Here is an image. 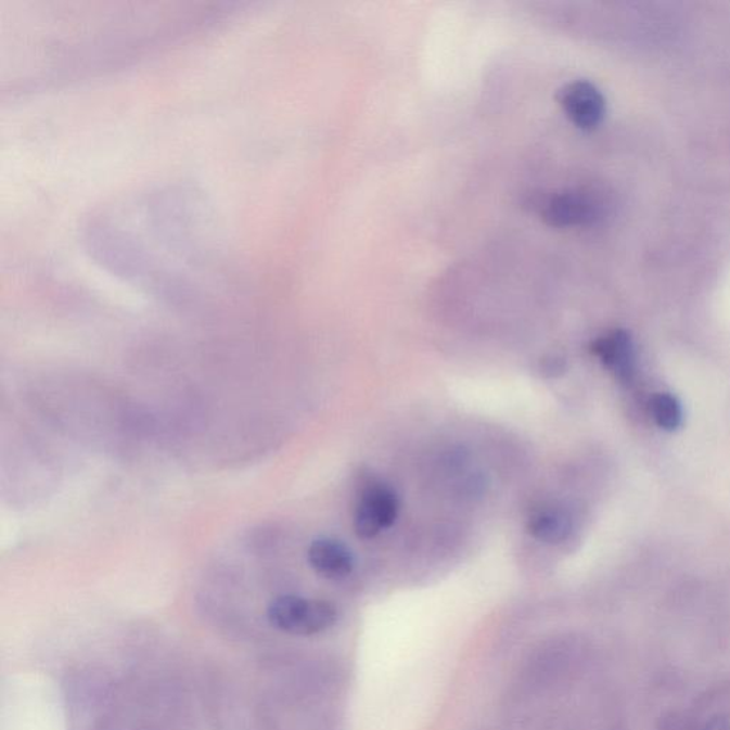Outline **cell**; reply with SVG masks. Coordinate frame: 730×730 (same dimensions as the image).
<instances>
[{
    "instance_id": "cell-9",
    "label": "cell",
    "mask_w": 730,
    "mask_h": 730,
    "mask_svg": "<svg viewBox=\"0 0 730 730\" xmlns=\"http://www.w3.org/2000/svg\"><path fill=\"white\" fill-rule=\"evenodd\" d=\"M652 420L655 421L657 427L665 431H677L682 427L683 410L682 404L674 394L656 393L650 398L648 402Z\"/></svg>"
},
{
    "instance_id": "cell-2",
    "label": "cell",
    "mask_w": 730,
    "mask_h": 730,
    "mask_svg": "<svg viewBox=\"0 0 730 730\" xmlns=\"http://www.w3.org/2000/svg\"><path fill=\"white\" fill-rule=\"evenodd\" d=\"M267 618L281 632L296 637H311L334 627L338 612L329 601L283 595L271 602L267 610Z\"/></svg>"
},
{
    "instance_id": "cell-8",
    "label": "cell",
    "mask_w": 730,
    "mask_h": 730,
    "mask_svg": "<svg viewBox=\"0 0 730 730\" xmlns=\"http://www.w3.org/2000/svg\"><path fill=\"white\" fill-rule=\"evenodd\" d=\"M527 528L538 541L561 543L573 534L574 521L564 508L543 507L529 515Z\"/></svg>"
},
{
    "instance_id": "cell-1",
    "label": "cell",
    "mask_w": 730,
    "mask_h": 730,
    "mask_svg": "<svg viewBox=\"0 0 730 730\" xmlns=\"http://www.w3.org/2000/svg\"><path fill=\"white\" fill-rule=\"evenodd\" d=\"M206 203L185 190H156L113 203L88 227L90 251L108 269L171 284L223 269Z\"/></svg>"
},
{
    "instance_id": "cell-3",
    "label": "cell",
    "mask_w": 730,
    "mask_h": 730,
    "mask_svg": "<svg viewBox=\"0 0 730 730\" xmlns=\"http://www.w3.org/2000/svg\"><path fill=\"white\" fill-rule=\"evenodd\" d=\"M400 502L397 494L383 481L369 478L361 484L354 511V529L358 537L370 539L396 523Z\"/></svg>"
},
{
    "instance_id": "cell-7",
    "label": "cell",
    "mask_w": 730,
    "mask_h": 730,
    "mask_svg": "<svg viewBox=\"0 0 730 730\" xmlns=\"http://www.w3.org/2000/svg\"><path fill=\"white\" fill-rule=\"evenodd\" d=\"M308 564L328 579H343L351 574L354 556L347 546L333 538H317L307 551Z\"/></svg>"
},
{
    "instance_id": "cell-5",
    "label": "cell",
    "mask_w": 730,
    "mask_h": 730,
    "mask_svg": "<svg viewBox=\"0 0 730 730\" xmlns=\"http://www.w3.org/2000/svg\"><path fill=\"white\" fill-rule=\"evenodd\" d=\"M558 102L580 129L591 130L604 119V94L589 80H574L562 86L558 92Z\"/></svg>"
},
{
    "instance_id": "cell-4",
    "label": "cell",
    "mask_w": 730,
    "mask_h": 730,
    "mask_svg": "<svg viewBox=\"0 0 730 730\" xmlns=\"http://www.w3.org/2000/svg\"><path fill=\"white\" fill-rule=\"evenodd\" d=\"M605 204L595 190L575 188L551 194L541 206V217L552 227H575L597 223Z\"/></svg>"
},
{
    "instance_id": "cell-6",
    "label": "cell",
    "mask_w": 730,
    "mask_h": 730,
    "mask_svg": "<svg viewBox=\"0 0 730 730\" xmlns=\"http://www.w3.org/2000/svg\"><path fill=\"white\" fill-rule=\"evenodd\" d=\"M591 351L623 383H632L637 374V350L628 331L611 330L592 343Z\"/></svg>"
},
{
    "instance_id": "cell-10",
    "label": "cell",
    "mask_w": 730,
    "mask_h": 730,
    "mask_svg": "<svg viewBox=\"0 0 730 730\" xmlns=\"http://www.w3.org/2000/svg\"><path fill=\"white\" fill-rule=\"evenodd\" d=\"M561 370H562V361L556 360V358H551V360H547L546 364H543V371H546V373L555 374L556 371Z\"/></svg>"
}]
</instances>
